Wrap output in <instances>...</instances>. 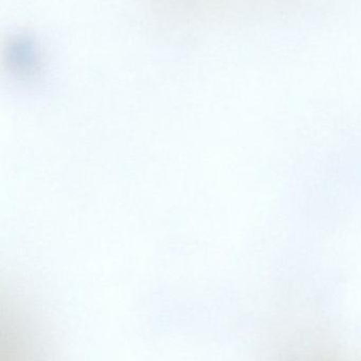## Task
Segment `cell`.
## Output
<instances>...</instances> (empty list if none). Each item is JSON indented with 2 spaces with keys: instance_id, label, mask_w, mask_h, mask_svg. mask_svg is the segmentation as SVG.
I'll return each instance as SVG.
<instances>
[{
  "instance_id": "6da1fadb",
  "label": "cell",
  "mask_w": 361,
  "mask_h": 361,
  "mask_svg": "<svg viewBox=\"0 0 361 361\" xmlns=\"http://www.w3.org/2000/svg\"><path fill=\"white\" fill-rule=\"evenodd\" d=\"M2 361H49L40 330L30 316L15 310L1 316Z\"/></svg>"
}]
</instances>
